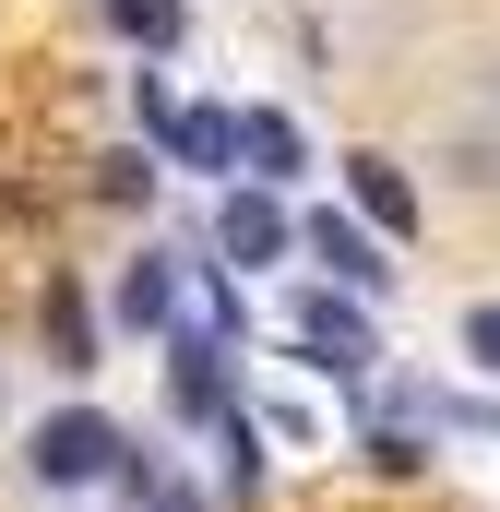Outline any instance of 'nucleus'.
<instances>
[{"label":"nucleus","instance_id":"nucleus-10","mask_svg":"<svg viewBox=\"0 0 500 512\" xmlns=\"http://www.w3.org/2000/svg\"><path fill=\"white\" fill-rule=\"evenodd\" d=\"M167 167L227 179V167H239V108H179V131H167Z\"/></svg>","mask_w":500,"mask_h":512},{"label":"nucleus","instance_id":"nucleus-15","mask_svg":"<svg viewBox=\"0 0 500 512\" xmlns=\"http://www.w3.org/2000/svg\"><path fill=\"white\" fill-rule=\"evenodd\" d=\"M453 346H465V358H477V370H489V382H500V298H477V310L453 322Z\"/></svg>","mask_w":500,"mask_h":512},{"label":"nucleus","instance_id":"nucleus-2","mask_svg":"<svg viewBox=\"0 0 500 512\" xmlns=\"http://www.w3.org/2000/svg\"><path fill=\"white\" fill-rule=\"evenodd\" d=\"M298 358H310V370H334V382H370V370H381L370 310H358L346 286H310V298H298Z\"/></svg>","mask_w":500,"mask_h":512},{"label":"nucleus","instance_id":"nucleus-8","mask_svg":"<svg viewBox=\"0 0 500 512\" xmlns=\"http://www.w3.org/2000/svg\"><path fill=\"white\" fill-rule=\"evenodd\" d=\"M239 167H250V191H286V179L310 167L298 120H286V108H239Z\"/></svg>","mask_w":500,"mask_h":512},{"label":"nucleus","instance_id":"nucleus-3","mask_svg":"<svg viewBox=\"0 0 500 512\" xmlns=\"http://www.w3.org/2000/svg\"><path fill=\"white\" fill-rule=\"evenodd\" d=\"M298 251H310V262H334V286H346V298H381V286H393V251H381V227L334 215V203H322V215H298Z\"/></svg>","mask_w":500,"mask_h":512},{"label":"nucleus","instance_id":"nucleus-7","mask_svg":"<svg viewBox=\"0 0 500 512\" xmlns=\"http://www.w3.org/2000/svg\"><path fill=\"white\" fill-rule=\"evenodd\" d=\"M346 191H358V227H381V239H417L429 227V203H417V179L393 155H346Z\"/></svg>","mask_w":500,"mask_h":512},{"label":"nucleus","instance_id":"nucleus-5","mask_svg":"<svg viewBox=\"0 0 500 512\" xmlns=\"http://www.w3.org/2000/svg\"><path fill=\"white\" fill-rule=\"evenodd\" d=\"M215 251L239 262H286L298 251V215H286V191H227V203H215Z\"/></svg>","mask_w":500,"mask_h":512},{"label":"nucleus","instance_id":"nucleus-9","mask_svg":"<svg viewBox=\"0 0 500 512\" xmlns=\"http://www.w3.org/2000/svg\"><path fill=\"white\" fill-rule=\"evenodd\" d=\"M36 334H48V370H96V310H84V286H72V274H48Z\"/></svg>","mask_w":500,"mask_h":512},{"label":"nucleus","instance_id":"nucleus-6","mask_svg":"<svg viewBox=\"0 0 500 512\" xmlns=\"http://www.w3.org/2000/svg\"><path fill=\"white\" fill-rule=\"evenodd\" d=\"M179 286H191L179 251H143V262H120V298H108V310H120L131 334H167V346H179V334H191V322H179Z\"/></svg>","mask_w":500,"mask_h":512},{"label":"nucleus","instance_id":"nucleus-14","mask_svg":"<svg viewBox=\"0 0 500 512\" xmlns=\"http://www.w3.org/2000/svg\"><path fill=\"white\" fill-rule=\"evenodd\" d=\"M131 120H143V143H167V131H179V96H167V72H131Z\"/></svg>","mask_w":500,"mask_h":512},{"label":"nucleus","instance_id":"nucleus-11","mask_svg":"<svg viewBox=\"0 0 500 512\" xmlns=\"http://www.w3.org/2000/svg\"><path fill=\"white\" fill-rule=\"evenodd\" d=\"M108 24H120L143 60H167V48L191 36V0H108Z\"/></svg>","mask_w":500,"mask_h":512},{"label":"nucleus","instance_id":"nucleus-1","mask_svg":"<svg viewBox=\"0 0 500 512\" xmlns=\"http://www.w3.org/2000/svg\"><path fill=\"white\" fill-rule=\"evenodd\" d=\"M24 465H36L48 489H96V477H120V465H131V441H120V417H96V405H60V417H36Z\"/></svg>","mask_w":500,"mask_h":512},{"label":"nucleus","instance_id":"nucleus-13","mask_svg":"<svg viewBox=\"0 0 500 512\" xmlns=\"http://www.w3.org/2000/svg\"><path fill=\"white\" fill-rule=\"evenodd\" d=\"M120 489H131L143 512H203L191 489H179V477H167V465H155V453H131V465H120Z\"/></svg>","mask_w":500,"mask_h":512},{"label":"nucleus","instance_id":"nucleus-16","mask_svg":"<svg viewBox=\"0 0 500 512\" xmlns=\"http://www.w3.org/2000/svg\"><path fill=\"white\" fill-rule=\"evenodd\" d=\"M96 191H108V203H143V191H155V155H143V143L108 155V167H96Z\"/></svg>","mask_w":500,"mask_h":512},{"label":"nucleus","instance_id":"nucleus-12","mask_svg":"<svg viewBox=\"0 0 500 512\" xmlns=\"http://www.w3.org/2000/svg\"><path fill=\"white\" fill-rule=\"evenodd\" d=\"M215 477H227V501H250V489H262V429H250V405L215 429Z\"/></svg>","mask_w":500,"mask_h":512},{"label":"nucleus","instance_id":"nucleus-4","mask_svg":"<svg viewBox=\"0 0 500 512\" xmlns=\"http://www.w3.org/2000/svg\"><path fill=\"white\" fill-rule=\"evenodd\" d=\"M167 405H179L191 429H227V417H239V382H227V346H215V334H179V346H167Z\"/></svg>","mask_w":500,"mask_h":512}]
</instances>
